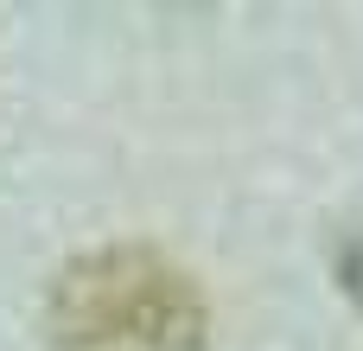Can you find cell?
<instances>
[{
    "label": "cell",
    "instance_id": "7a4b0ae2",
    "mask_svg": "<svg viewBox=\"0 0 363 351\" xmlns=\"http://www.w3.org/2000/svg\"><path fill=\"white\" fill-rule=\"evenodd\" d=\"M338 275H345V288L363 301V237H351V243L338 249Z\"/></svg>",
    "mask_w": 363,
    "mask_h": 351
},
{
    "label": "cell",
    "instance_id": "6da1fadb",
    "mask_svg": "<svg viewBox=\"0 0 363 351\" xmlns=\"http://www.w3.org/2000/svg\"><path fill=\"white\" fill-rule=\"evenodd\" d=\"M45 351H204L211 307L191 269L153 243H102L57 269L45 294Z\"/></svg>",
    "mask_w": 363,
    "mask_h": 351
}]
</instances>
